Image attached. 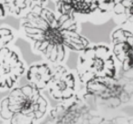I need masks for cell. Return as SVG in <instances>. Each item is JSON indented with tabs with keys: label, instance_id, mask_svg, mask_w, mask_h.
Segmentation results:
<instances>
[{
	"label": "cell",
	"instance_id": "6da1fadb",
	"mask_svg": "<svg viewBox=\"0 0 133 124\" xmlns=\"http://www.w3.org/2000/svg\"><path fill=\"white\" fill-rule=\"evenodd\" d=\"M34 116H30L24 112H16L10 120L11 124H33L35 121Z\"/></svg>",
	"mask_w": 133,
	"mask_h": 124
},
{
	"label": "cell",
	"instance_id": "7a4b0ae2",
	"mask_svg": "<svg viewBox=\"0 0 133 124\" xmlns=\"http://www.w3.org/2000/svg\"><path fill=\"white\" fill-rule=\"evenodd\" d=\"M14 112L9 109V99L8 97L4 98L0 103V117L3 120H9L10 121L14 116Z\"/></svg>",
	"mask_w": 133,
	"mask_h": 124
},
{
	"label": "cell",
	"instance_id": "3957f363",
	"mask_svg": "<svg viewBox=\"0 0 133 124\" xmlns=\"http://www.w3.org/2000/svg\"><path fill=\"white\" fill-rule=\"evenodd\" d=\"M102 124H133V118L127 116H115L110 119H104Z\"/></svg>",
	"mask_w": 133,
	"mask_h": 124
},
{
	"label": "cell",
	"instance_id": "277c9868",
	"mask_svg": "<svg viewBox=\"0 0 133 124\" xmlns=\"http://www.w3.org/2000/svg\"><path fill=\"white\" fill-rule=\"evenodd\" d=\"M60 31L62 30H72V31H76L77 30V25H76V21L74 19V16H71L68 20L64 22L62 25H60V27L58 28Z\"/></svg>",
	"mask_w": 133,
	"mask_h": 124
},
{
	"label": "cell",
	"instance_id": "5b68a950",
	"mask_svg": "<svg viewBox=\"0 0 133 124\" xmlns=\"http://www.w3.org/2000/svg\"><path fill=\"white\" fill-rule=\"evenodd\" d=\"M58 56H57V62L58 63H62L65 58V46L63 44H58Z\"/></svg>",
	"mask_w": 133,
	"mask_h": 124
},
{
	"label": "cell",
	"instance_id": "8992f818",
	"mask_svg": "<svg viewBox=\"0 0 133 124\" xmlns=\"http://www.w3.org/2000/svg\"><path fill=\"white\" fill-rule=\"evenodd\" d=\"M34 86L32 85V84H26V85H24L21 87V90L22 92H23V93L25 94V96L26 97V98L30 99L32 97V95H33V93H34Z\"/></svg>",
	"mask_w": 133,
	"mask_h": 124
},
{
	"label": "cell",
	"instance_id": "52a82bcc",
	"mask_svg": "<svg viewBox=\"0 0 133 124\" xmlns=\"http://www.w3.org/2000/svg\"><path fill=\"white\" fill-rule=\"evenodd\" d=\"M36 103L39 106V110H41L43 113H45L46 110H47V101L41 95V96L39 97V99L37 100Z\"/></svg>",
	"mask_w": 133,
	"mask_h": 124
},
{
	"label": "cell",
	"instance_id": "ba28073f",
	"mask_svg": "<svg viewBox=\"0 0 133 124\" xmlns=\"http://www.w3.org/2000/svg\"><path fill=\"white\" fill-rule=\"evenodd\" d=\"M127 8L124 6L122 3H116L114 4V6H113V11L116 15H121V14H124L126 13Z\"/></svg>",
	"mask_w": 133,
	"mask_h": 124
},
{
	"label": "cell",
	"instance_id": "9c48e42d",
	"mask_svg": "<svg viewBox=\"0 0 133 124\" xmlns=\"http://www.w3.org/2000/svg\"><path fill=\"white\" fill-rule=\"evenodd\" d=\"M128 19H129V16L126 14V13H124V14H121V15H116L115 18H114V20H115L118 24L125 23Z\"/></svg>",
	"mask_w": 133,
	"mask_h": 124
},
{
	"label": "cell",
	"instance_id": "30bf717a",
	"mask_svg": "<svg viewBox=\"0 0 133 124\" xmlns=\"http://www.w3.org/2000/svg\"><path fill=\"white\" fill-rule=\"evenodd\" d=\"M72 16V15L70 14H61V16H59V18H57V21H58V25H59V27L60 25H62L63 23H64L66 20H68L69 18Z\"/></svg>",
	"mask_w": 133,
	"mask_h": 124
},
{
	"label": "cell",
	"instance_id": "8fae6325",
	"mask_svg": "<svg viewBox=\"0 0 133 124\" xmlns=\"http://www.w3.org/2000/svg\"><path fill=\"white\" fill-rule=\"evenodd\" d=\"M16 83V82L14 81V79L10 76V74H7V77H6V87L8 89H11V88L14 86V84Z\"/></svg>",
	"mask_w": 133,
	"mask_h": 124
},
{
	"label": "cell",
	"instance_id": "7c38bea8",
	"mask_svg": "<svg viewBox=\"0 0 133 124\" xmlns=\"http://www.w3.org/2000/svg\"><path fill=\"white\" fill-rule=\"evenodd\" d=\"M1 39L3 40V42L5 44V45H6L7 44H9V43H10L11 41L14 39V35H13L12 34H10V35H4V36H1Z\"/></svg>",
	"mask_w": 133,
	"mask_h": 124
},
{
	"label": "cell",
	"instance_id": "4fadbf2b",
	"mask_svg": "<svg viewBox=\"0 0 133 124\" xmlns=\"http://www.w3.org/2000/svg\"><path fill=\"white\" fill-rule=\"evenodd\" d=\"M12 34V31L10 29L6 27H1L0 28V37L4 36V35H10Z\"/></svg>",
	"mask_w": 133,
	"mask_h": 124
},
{
	"label": "cell",
	"instance_id": "5bb4252c",
	"mask_svg": "<svg viewBox=\"0 0 133 124\" xmlns=\"http://www.w3.org/2000/svg\"><path fill=\"white\" fill-rule=\"evenodd\" d=\"M121 3L124 5V6L126 7L127 9H128V8H131V7L133 6V2L130 1V0H123Z\"/></svg>",
	"mask_w": 133,
	"mask_h": 124
},
{
	"label": "cell",
	"instance_id": "9a60e30c",
	"mask_svg": "<svg viewBox=\"0 0 133 124\" xmlns=\"http://www.w3.org/2000/svg\"><path fill=\"white\" fill-rule=\"evenodd\" d=\"M44 115V113H43V112H41V110H35V120L41 119V118H42Z\"/></svg>",
	"mask_w": 133,
	"mask_h": 124
},
{
	"label": "cell",
	"instance_id": "2e32d148",
	"mask_svg": "<svg viewBox=\"0 0 133 124\" xmlns=\"http://www.w3.org/2000/svg\"><path fill=\"white\" fill-rule=\"evenodd\" d=\"M5 16V7L0 4V17H4Z\"/></svg>",
	"mask_w": 133,
	"mask_h": 124
},
{
	"label": "cell",
	"instance_id": "e0dca14e",
	"mask_svg": "<svg viewBox=\"0 0 133 124\" xmlns=\"http://www.w3.org/2000/svg\"><path fill=\"white\" fill-rule=\"evenodd\" d=\"M5 44L3 42V40H2L1 37H0V49H1V48H3V47H5Z\"/></svg>",
	"mask_w": 133,
	"mask_h": 124
},
{
	"label": "cell",
	"instance_id": "ac0fdd59",
	"mask_svg": "<svg viewBox=\"0 0 133 124\" xmlns=\"http://www.w3.org/2000/svg\"><path fill=\"white\" fill-rule=\"evenodd\" d=\"M112 1H113L114 2V3H121V2H122L123 1V0H112Z\"/></svg>",
	"mask_w": 133,
	"mask_h": 124
},
{
	"label": "cell",
	"instance_id": "d6986e66",
	"mask_svg": "<svg viewBox=\"0 0 133 124\" xmlns=\"http://www.w3.org/2000/svg\"><path fill=\"white\" fill-rule=\"evenodd\" d=\"M132 80H133V77H132ZM130 101H131L132 102H133V92H132V93H131V100H130Z\"/></svg>",
	"mask_w": 133,
	"mask_h": 124
},
{
	"label": "cell",
	"instance_id": "ffe728a7",
	"mask_svg": "<svg viewBox=\"0 0 133 124\" xmlns=\"http://www.w3.org/2000/svg\"><path fill=\"white\" fill-rule=\"evenodd\" d=\"M56 1H64V0H56Z\"/></svg>",
	"mask_w": 133,
	"mask_h": 124
},
{
	"label": "cell",
	"instance_id": "44dd1931",
	"mask_svg": "<svg viewBox=\"0 0 133 124\" xmlns=\"http://www.w3.org/2000/svg\"><path fill=\"white\" fill-rule=\"evenodd\" d=\"M0 75H1V74H0Z\"/></svg>",
	"mask_w": 133,
	"mask_h": 124
}]
</instances>
